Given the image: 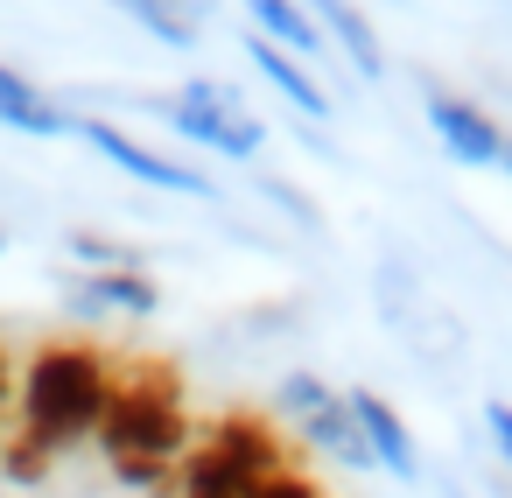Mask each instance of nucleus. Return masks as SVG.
Listing matches in <instances>:
<instances>
[{
  "instance_id": "obj_1",
  "label": "nucleus",
  "mask_w": 512,
  "mask_h": 498,
  "mask_svg": "<svg viewBox=\"0 0 512 498\" xmlns=\"http://www.w3.org/2000/svg\"><path fill=\"white\" fill-rule=\"evenodd\" d=\"M106 393H113V351H99V344H43L29 358V372L15 379V428L0 442V470L15 484H36L57 449L99 435Z\"/></svg>"
},
{
  "instance_id": "obj_2",
  "label": "nucleus",
  "mask_w": 512,
  "mask_h": 498,
  "mask_svg": "<svg viewBox=\"0 0 512 498\" xmlns=\"http://www.w3.org/2000/svg\"><path fill=\"white\" fill-rule=\"evenodd\" d=\"M99 449L134 491H169L190 456L183 386L162 358H113V393L99 414Z\"/></svg>"
},
{
  "instance_id": "obj_3",
  "label": "nucleus",
  "mask_w": 512,
  "mask_h": 498,
  "mask_svg": "<svg viewBox=\"0 0 512 498\" xmlns=\"http://www.w3.org/2000/svg\"><path fill=\"white\" fill-rule=\"evenodd\" d=\"M281 470H295V463H288V442L267 414H218L211 428L190 435L176 491L183 498H253Z\"/></svg>"
},
{
  "instance_id": "obj_4",
  "label": "nucleus",
  "mask_w": 512,
  "mask_h": 498,
  "mask_svg": "<svg viewBox=\"0 0 512 498\" xmlns=\"http://www.w3.org/2000/svg\"><path fill=\"white\" fill-rule=\"evenodd\" d=\"M274 421L295 428V442H309L323 463H344V470H372V449L358 435V414L337 386H323L316 372H281L274 386Z\"/></svg>"
},
{
  "instance_id": "obj_5",
  "label": "nucleus",
  "mask_w": 512,
  "mask_h": 498,
  "mask_svg": "<svg viewBox=\"0 0 512 498\" xmlns=\"http://www.w3.org/2000/svg\"><path fill=\"white\" fill-rule=\"evenodd\" d=\"M162 120H169V134H183V141H197V148H211V155H225V162H253V155L267 148V120H253V113L239 106V92L218 85V78H190V85L162 106Z\"/></svg>"
},
{
  "instance_id": "obj_6",
  "label": "nucleus",
  "mask_w": 512,
  "mask_h": 498,
  "mask_svg": "<svg viewBox=\"0 0 512 498\" xmlns=\"http://www.w3.org/2000/svg\"><path fill=\"white\" fill-rule=\"evenodd\" d=\"M92 155H106L120 176H134V183H148V190H176V197H218V183L204 176V169H190V162H176V155H155L148 141H134L127 127H113V120H78L71 127Z\"/></svg>"
},
{
  "instance_id": "obj_7",
  "label": "nucleus",
  "mask_w": 512,
  "mask_h": 498,
  "mask_svg": "<svg viewBox=\"0 0 512 498\" xmlns=\"http://www.w3.org/2000/svg\"><path fill=\"white\" fill-rule=\"evenodd\" d=\"M428 134H435L442 155L463 162V169H498V162H505V127H498L484 106L456 99V92H428Z\"/></svg>"
},
{
  "instance_id": "obj_8",
  "label": "nucleus",
  "mask_w": 512,
  "mask_h": 498,
  "mask_svg": "<svg viewBox=\"0 0 512 498\" xmlns=\"http://www.w3.org/2000/svg\"><path fill=\"white\" fill-rule=\"evenodd\" d=\"M302 15L316 22V36H323V43H337V50H344V64H351L365 85H379V78H386V43H379V29H372V15L358 8V0H302Z\"/></svg>"
},
{
  "instance_id": "obj_9",
  "label": "nucleus",
  "mask_w": 512,
  "mask_h": 498,
  "mask_svg": "<svg viewBox=\"0 0 512 498\" xmlns=\"http://www.w3.org/2000/svg\"><path fill=\"white\" fill-rule=\"evenodd\" d=\"M344 400H351V414H358V435H365L372 463L393 470L400 484H414V477H421V449H414V428L393 414V400H379L372 386H358V393H344Z\"/></svg>"
},
{
  "instance_id": "obj_10",
  "label": "nucleus",
  "mask_w": 512,
  "mask_h": 498,
  "mask_svg": "<svg viewBox=\"0 0 512 498\" xmlns=\"http://www.w3.org/2000/svg\"><path fill=\"white\" fill-rule=\"evenodd\" d=\"M71 309L78 316H134V323H148L162 309V288L148 281V267H113V274L71 281Z\"/></svg>"
},
{
  "instance_id": "obj_11",
  "label": "nucleus",
  "mask_w": 512,
  "mask_h": 498,
  "mask_svg": "<svg viewBox=\"0 0 512 498\" xmlns=\"http://www.w3.org/2000/svg\"><path fill=\"white\" fill-rule=\"evenodd\" d=\"M0 127L8 134H29V141H64L78 127V113H64L36 78H22L15 64H0Z\"/></svg>"
},
{
  "instance_id": "obj_12",
  "label": "nucleus",
  "mask_w": 512,
  "mask_h": 498,
  "mask_svg": "<svg viewBox=\"0 0 512 498\" xmlns=\"http://www.w3.org/2000/svg\"><path fill=\"white\" fill-rule=\"evenodd\" d=\"M246 64L281 92V106H295L302 120H330V92L309 78V64H302V57H288V50H274V43H260V36H253V43H246Z\"/></svg>"
},
{
  "instance_id": "obj_13",
  "label": "nucleus",
  "mask_w": 512,
  "mask_h": 498,
  "mask_svg": "<svg viewBox=\"0 0 512 498\" xmlns=\"http://www.w3.org/2000/svg\"><path fill=\"white\" fill-rule=\"evenodd\" d=\"M246 22H253V36L260 43H274V50H288V57H323L330 43L316 36V22L302 15V0H246Z\"/></svg>"
},
{
  "instance_id": "obj_14",
  "label": "nucleus",
  "mask_w": 512,
  "mask_h": 498,
  "mask_svg": "<svg viewBox=\"0 0 512 498\" xmlns=\"http://www.w3.org/2000/svg\"><path fill=\"white\" fill-rule=\"evenodd\" d=\"M113 8L127 15V22H141L155 43H169V50H190L197 36H204V22H197V8L190 0H113Z\"/></svg>"
},
{
  "instance_id": "obj_15",
  "label": "nucleus",
  "mask_w": 512,
  "mask_h": 498,
  "mask_svg": "<svg viewBox=\"0 0 512 498\" xmlns=\"http://www.w3.org/2000/svg\"><path fill=\"white\" fill-rule=\"evenodd\" d=\"M71 253L92 267V274H113V267H141V253L127 239H106V232H71Z\"/></svg>"
},
{
  "instance_id": "obj_16",
  "label": "nucleus",
  "mask_w": 512,
  "mask_h": 498,
  "mask_svg": "<svg viewBox=\"0 0 512 498\" xmlns=\"http://www.w3.org/2000/svg\"><path fill=\"white\" fill-rule=\"evenodd\" d=\"M484 428H491V449H498V463L512 477V407L505 400H484Z\"/></svg>"
},
{
  "instance_id": "obj_17",
  "label": "nucleus",
  "mask_w": 512,
  "mask_h": 498,
  "mask_svg": "<svg viewBox=\"0 0 512 498\" xmlns=\"http://www.w3.org/2000/svg\"><path fill=\"white\" fill-rule=\"evenodd\" d=\"M253 498H330V491H323L309 470H281V477H274V484H260Z\"/></svg>"
},
{
  "instance_id": "obj_18",
  "label": "nucleus",
  "mask_w": 512,
  "mask_h": 498,
  "mask_svg": "<svg viewBox=\"0 0 512 498\" xmlns=\"http://www.w3.org/2000/svg\"><path fill=\"white\" fill-rule=\"evenodd\" d=\"M8 421H15V372L0 358V442H8Z\"/></svg>"
},
{
  "instance_id": "obj_19",
  "label": "nucleus",
  "mask_w": 512,
  "mask_h": 498,
  "mask_svg": "<svg viewBox=\"0 0 512 498\" xmlns=\"http://www.w3.org/2000/svg\"><path fill=\"white\" fill-rule=\"evenodd\" d=\"M498 169H505V183H512V141H505V162H498Z\"/></svg>"
},
{
  "instance_id": "obj_20",
  "label": "nucleus",
  "mask_w": 512,
  "mask_h": 498,
  "mask_svg": "<svg viewBox=\"0 0 512 498\" xmlns=\"http://www.w3.org/2000/svg\"><path fill=\"white\" fill-rule=\"evenodd\" d=\"M0 253H8V232H0Z\"/></svg>"
},
{
  "instance_id": "obj_21",
  "label": "nucleus",
  "mask_w": 512,
  "mask_h": 498,
  "mask_svg": "<svg viewBox=\"0 0 512 498\" xmlns=\"http://www.w3.org/2000/svg\"><path fill=\"white\" fill-rule=\"evenodd\" d=\"M393 8H400V0H393Z\"/></svg>"
}]
</instances>
